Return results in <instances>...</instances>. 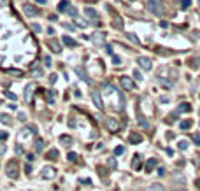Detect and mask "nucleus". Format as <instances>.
<instances>
[{
	"mask_svg": "<svg viewBox=\"0 0 200 191\" xmlns=\"http://www.w3.org/2000/svg\"><path fill=\"white\" fill-rule=\"evenodd\" d=\"M148 9H149V12H153L155 16H163L165 12V7H163V4L160 2V0H148Z\"/></svg>",
	"mask_w": 200,
	"mask_h": 191,
	"instance_id": "obj_1",
	"label": "nucleus"
},
{
	"mask_svg": "<svg viewBox=\"0 0 200 191\" xmlns=\"http://www.w3.org/2000/svg\"><path fill=\"white\" fill-rule=\"evenodd\" d=\"M23 12L28 16V18H34V16L39 14L37 7H35V5H32V4H25V5H23Z\"/></svg>",
	"mask_w": 200,
	"mask_h": 191,
	"instance_id": "obj_2",
	"label": "nucleus"
},
{
	"mask_svg": "<svg viewBox=\"0 0 200 191\" xmlns=\"http://www.w3.org/2000/svg\"><path fill=\"white\" fill-rule=\"evenodd\" d=\"M120 83H121V88H123V90H135V83H134L130 77H127V76H123Z\"/></svg>",
	"mask_w": 200,
	"mask_h": 191,
	"instance_id": "obj_3",
	"label": "nucleus"
},
{
	"mask_svg": "<svg viewBox=\"0 0 200 191\" xmlns=\"http://www.w3.org/2000/svg\"><path fill=\"white\" fill-rule=\"evenodd\" d=\"M7 175L11 177V179H16V177H18V163L16 161H11L7 165Z\"/></svg>",
	"mask_w": 200,
	"mask_h": 191,
	"instance_id": "obj_4",
	"label": "nucleus"
},
{
	"mask_svg": "<svg viewBox=\"0 0 200 191\" xmlns=\"http://www.w3.org/2000/svg\"><path fill=\"white\" fill-rule=\"evenodd\" d=\"M137 62H139V67H141V69H144V70H151V67H153L151 60H149V58H146V56H141Z\"/></svg>",
	"mask_w": 200,
	"mask_h": 191,
	"instance_id": "obj_5",
	"label": "nucleus"
},
{
	"mask_svg": "<svg viewBox=\"0 0 200 191\" xmlns=\"http://www.w3.org/2000/svg\"><path fill=\"white\" fill-rule=\"evenodd\" d=\"M41 174H42V177H44V179H53L56 172H55V168H53V167H44Z\"/></svg>",
	"mask_w": 200,
	"mask_h": 191,
	"instance_id": "obj_6",
	"label": "nucleus"
},
{
	"mask_svg": "<svg viewBox=\"0 0 200 191\" xmlns=\"http://www.w3.org/2000/svg\"><path fill=\"white\" fill-rule=\"evenodd\" d=\"M34 91H35V84L32 83V84H28L27 88H25V98H27V100H32V95H34Z\"/></svg>",
	"mask_w": 200,
	"mask_h": 191,
	"instance_id": "obj_7",
	"label": "nucleus"
},
{
	"mask_svg": "<svg viewBox=\"0 0 200 191\" xmlns=\"http://www.w3.org/2000/svg\"><path fill=\"white\" fill-rule=\"evenodd\" d=\"M93 97V102H95V105L98 107V109H104V104H102V98H100V93L98 91H93L91 93Z\"/></svg>",
	"mask_w": 200,
	"mask_h": 191,
	"instance_id": "obj_8",
	"label": "nucleus"
},
{
	"mask_svg": "<svg viewBox=\"0 0 200 191\" xmlns=\"http://www.w3.org/2000/svg\"><path fill=\"white\" fill-rule=\"evenodd\" d=\"M105 126H107L109 130H111V132H118V128H120V125H118V123H116L114 119H111V118H109V119L105 121Z\"/></svg>",
	"mask_w": 200,
	"mask_h": 191,
	"instance_id": "obj_9",
	"label": "nucleus"
},
{
	"mask_svg": "<svg viewBox=\"0 0 200 191\" xmlns=\"http://www.w3.org/2000/svg\"><path fill=\"white\" fill-rule=\"evenodd\" d=\"M158 165V161L155 160V158H151V160H148V163H146V172L149 174V172H153V168Z\"/></svg>",
	"mask_w": 200,
	"mask_h": 191,
	"instance_id": "obj_10",
	"label": "nucleus"
},
{
	"mask_svg": "<svg viewBox=\"0 0 200 191\" xmlns=\"http://www.w3.org/2000/svg\"><path fill=\"white\" fill-rule=\"evenodd\" d=\"M62 41H63L65 46H70V48H76V46H77V42H76L72 37H69V35H63V39H62Z\"/></svg>",
	"mask_w": 200,
	"mask_h": 191,
	"instance_id": "obj_11",
	"label": "nucleus"
},
{
	"mask_svg": "<svg viewBox=\"0 0 200 191\" xmlns=\"http://www.w3.org/2000/svg\"><path fill=\"white\" fill-rule=\"evenodd\" d=\"M130 142H132V144H139V142H142V135L132 133V135H130Z\"/></svg>",
	"mask_w": 200,
	"mask_h": 191,
	"instance_id": "obj_12",
	"label": "nucleus"
},
{
	"mask_svg": "<svg viewBox=\"0 0 200 191\" xmlns=\"http://www.w3.org/2000/svg\"><path fill=\"white\" fill-rule=\"evenodd\" d=\"M186 111H191V105L190 104H181L177 107V112H186Z\"/></svg>",
	"mask_w": 200,
	"mask_h": 191,
	"instance_id": "obj_13",
	"label": "nucleus"
},
{
	"mask_svg": "<svg viewBox=\"0 0 200 191\" xmlns=\"http://www.w3.org/2000/svg\"><path fill=\"white\" fill-rule=\"evenodd\" d=\"M67 5H70V4H69L67 0H62L60 5H58V11H60V12H65V11H67Z\"/></svg>",
	"mask_w": 200,
	"mask_h": 191,
	"instance_id": "obj_14",
	"label": "nucleus"
},
{
	"mask_svg": "<svg viewBox=\"0 0 200 191\" xmlns=\"http://www.w3.org/2000/svg\"><path fill=\"white\" fill-rule=\"evenodd\" d=\"M49 48H51V51H55V53H60L62 51V48H60V44L55 41V42H49Z\"/></svg>",
	"mask_w": 200,
	"mask_h": 191,
	"instance_id": "obj_15",
	"label": "nucleus"
},
{
	"mask_svg": "<svg viewBox=\"0 0 200 191\" xmlns=\"http://www.w3.org/2000/svg\"><path fill=\"white\" fill-rule=\"evenodd\" d=\"M148 191H165V189H163V186H160V184H151L148 188Z\"/></svg>",
	"mask_w": 200,
	"mask_h": 191,
	"instance_id": "obj_16",
	"label": "nucleus"
},
{
	"mask_svg": "<svg viewBox=\"0 0 200 191\" xmlns=\"http://www.w3.org/2000/svg\"><path fill=\"white\" fill-rule=\"evenodd\" d=\"M35 151L37 153H42L44 151V140H37L35 142Z\"/></svg>",
	"mask_w": 200,
	"mask_h": 191,
	"instance_id": "obj_17",
	"label": "nucleus"
},
{
	"mask_svg": "<svg viewBox=\"0 0 200 191\" xmlns=\"http://www.w3.org/2000/svg\"><path fill=\"white\" fill-rule=\"evenodd\" d=\"M93 42H97V44H102V42H104V34H98V35L95 34V35H93Z\"/></svg>",
	"mask_w": 200,
	"mask_h": 191,
	"instance_id": "obj_18",
	"label": "nucleus"
},
{
	"mask_svg": "<svg viewBox=\"0 0 200 191\" xmlns=\"http://www.w3.org/2000/svg\"><path fill=\"white\" fill-rule=\"evenodd\" d=\"M48 158H49V160H56L58 158V151L56 149H51L49 153H48Z\"/></svg>",
	"mask_w": 200,
	"mask_h": 191,
	"instance_id": "obj_19",
	"label": "nucleus"
},
{
	"mask_svg": "<svg viewBox=\"0 0 200 191\" xmlns=\"http://www.w3.org/2000/svg\"><path fill=\"white\" fill-rule=\"evenodd\" d=\"M84 12H86L88 16H91V18H97V11H95V9H91V7H86Z\"/></svg>",
	"mask_w": 200,
	"mask_h": 191,
	"instance_id": "obj_20",
	"label": "nucleus"
},
{
	"mask_svg": "<svg viewBox=\"0 0 200 191\" xmlns=\"http://www.w3.org/2000/svg\"><path fill=\"white\" fill-rule=\"evenodd\" d=\"M0 121H2L4 125H11V119H9L7 114H0Z\"/></svg>",
	"mask_w": 200,
	"mask_h": 191,
	"instance_id": "obj_21",
	"label": "nucleus"
},
{
	"mask_svg": "<svg viewBox=\"0 0 200 191\" xmlns=\"http://www.w3.org/2000/svg\"><path fill=\"white\" fill-rule=\"evenodd\" d=\"M134 168H141V156H139V154H137L135 156V158H134Z\"/></svg>",
	"mask_w": 200,
	"mask_h": 191,
	"instance_id": "obj_22",
	"label": "nucleus"
},
{
	"mask_svg": "<svg viewBox=\"0 0 200 191\" xmlns=\"http://www.w3.org/2000/svg\"><path fill=\"white\" fill-rule=\"evenodd\" d=\"M191 126V121L188 119V121H183V123H181V130H188V128Z\"/></svg>",
	"mask_w": 200,
	"mask_h": 191,
	"instance_id": "obj_23",
	"label": "nucleus"
},
{
	"mask_svg": "<svg viewBox=\"0 0 200 191\" xmlns=\"http://www.w3.org/2000/svg\"><path fill=\"white\" fill-rule=\"evenodd\" d=\"M60 140L63 142V144H72V139H70V137H67V135H62V137H60Z\"/></svg>",
	"mask_w": 200,
	"mask_h": 191,
	"instance_id": "obj_24",
	"label": "nucleus"
},
{
	"mask_svg": "<svg viewBox=\"0 0 200 191\" xmlns=\"http://www.w3.org/2000/svg\"><path fill=\"white\" fill-rule=\"evenodd\" d=\"M123 153H125V147H123V146H118V147L114 149V154L118 156V154H123Z\"/></svg>",
	"mask_w": 200,
	"mask_h": 191,
	"instance_id": "obj_25",
	"label": "nucleus"
},
{
	"mask_svg": "<svg viewBox=\"0 0 200 191\" xmlns=\"http://www.w3.org/2000/svg\"><path fill=\"white\" fill-rule=\"evenodd\" d=\"M127 37H128V39H130V41H132L134 44H139V39H137V37L134 35V34H127Z\"/></svg>",
	"mask_w": 200,
	"mask_h": 191,
	"instance_id": "obj_26",
	"label": "nucleus"
},
{
	"mask_svg": "<svg viewBox=\"0 0 200 191\" xmlns=\"http://www.w3.org/2000/svg\"><path fill=\"white\" fill-rule=\"evenodd\" d=\"M76 158H77L76 153H69V154H67V160H69V161H76Z\"/></svg>",
	"mask_w": 200,
	"mask_h": 191,
	"instance_id": "obj_27",
	"label": "nucleus"
},
{
	"mask_svg": "<svg viewBox=\"0 0 200 191\" xmlns=\"http://www.w3.org/2000/svg\"><path fill=\"white\" fill-rule=\"evenodd\" d=\"M198 62H200V60H197V58H193V60H191V62H190V67H193V69H197V67H198Z\"/></svg>",
	"mask_w": 200,
	"mask_h": 191,
	"instance_id": "obj_28",
	"label": "nucleus"
},
{
	"mask_svg": "<svg viewBox=\"0 0 200 191\" xmlns=\"http://www.w3.org/2000/svg\"><path fill=\"white\" fill-rule=\"evenodd\" d=\"M191 140L195 142L197 146H200V135H197V133H195V135H191Z\"/></svg>",
	"mask_w": 200,
	"mask_h": 191,
	"instance_id": "obj_29",
	"label": "nucleus"
},
{
	"mask_svg": "<svg viewBox=\"0 0 200 191\" xmlns=\"http://www.w3.org/2000/svg\"><path fill=\"white\" fill-rule=\"evenodd\" d=\"M32 30H34V32H37V34H41V25H37V23H34V25H32Z\"/></svg>",
	"mask_w": 200,
	"mask_h": 191,
	"instance_id": "obj_30",
	"label": "nucleus"
},
{
	"mask_svg": "<svg viewBox=\"0 0 200 191\" xmlns=\"http://www.w3.org/2000/svg\"><path fill=\"white\" fill-rule=\"evenodd\" d=\"M177 147H179V149H181V151H184V149H186V147H188V142H184V140H181V142H179V146H177Z\"/></svg>",
	"mask_w": 200,
	"mask_h": 191,
	"instance_id": "obj_31",
	"label": "nucleus"
},
{
	"mask_svg": "<svg viewBox=\"0 0 200 191\" xmlns=\"http://www.w3.org/2000/svg\"><path fill=\"white\" fill-rule=\"evenodd\" d=\"M67 12H69L70 16H76V14H77V9H76V7H69V9H67Z\"/></svg>",
	"mask_w": 200,
	"mask_h": 191,
	"instance_id": "obj_32",
	"label": "nucleus"
},
{
	"mask_svg": "<svg viewBox=\"0 0 200 191\" xmlns=\"http://www.w3.org/2000/svg\"><path fill=\"white\" fill-rule=\"evenodd\" d=\"M48 102H49V104H55V97H53V91H48Z\"/></svg>",
	"mask_w": 200,
	"mask_h": 191,
	"instance_id": "obj_33",
	"label": "nucleus"
},
{
	"mask_svg": "<svg viewBox=\"0 0 200 191\" xmlns=\"http://www.w3.org/2000/svg\"><path fill=\"white\" fill-rule=\"evenodd\" d=\"M190 5H191V0H183V5H181V7H183V9H188Z\"/></svg>",
	"mask_w": 200,
	"mask_h": 191,
	"instance_id": "obj_34",
	"label": "nucleus"
},
{
	"mask_svg": "<svg viewBox=\"0 0 200 191\" xmlns=\"http://www.w3.org/2000/svg\"><path fill=\"white\" fill-rule=\"evenodd\" d=\"M4 93H5V97H7V98L16 100V95H14V93H11V91H4Z\"/></svg>",
	"mask_w": 200,
	"mask_h": 191,
	"instance_id": "obj_35",
	"label": "nucleus"
},
{
	"mask_svg": "<svg viewBox=\"0 0 200 191\" xmlns=\"http://www.w3.org/2000/svg\"><path fill=\"white\" fill-rule=\"evenodd\" d=\"M112 63L120 65V63H121V58H120V56H112Z\"/></svg>",
	"mask_w": 200,
	"mask_h": 191,
	"instance_id": "obj_36",
	"label": "nucleus"
},
{
	"mask_svg": "<svg viewBox=\"0 0 200 191\" xmlns=\"http://www.w3.org/2000/svg\"><path fill=\"white\" fill-rule=\"evenodd\" d=\"M134 77H135L137 81H141V79H142V76H141V72H139V70H135V72H134Z\"/></svg>",
	"mask_w": 200,
	"mask_h": 191,
	"instance_id": "obj_37",
	"label": "nucleus"
},
{
	"mask_svg": "<svg viewBox=\"0 0 200 191\" xmlns=\"http://www.w3.org/2000/svg\"><path fill=\"white\" fill-rule=\"evenodd\" d=\"M44 65H46V67H51V58L49 56L44 58Z\"/></svg>",
	"mask_w": 200,
	"mask_h": 191,
	"instance_id": "obj_38",
	"label": "nucleus"
},
{
	"mask_svg": "<svg viewBox=\"0 0 200 191\" xmlns=\"http://www.w3.org/2000/svg\"><path fill=\"white\" fill-rule=\"evenodd\" d=\"M174 181H176V182H184V177H183V175H177V177H174Z\"/></svg>",
	"mask_w": 200,
	"mask_h": 191,
	"instance_id": "obj_39",
	"label": "nucleus"
},
{
	"mask_svg": "<svg viewBox=\"0 0 200 191\" xmlns=\"http://www.w3.org/2000/svg\"><path fill=\"white\" fill-rule=\"evenodd\" d=\"M7 139V133L5 132H0V140H5Z\"/></svg>",
	"mask_w": 200,
	"mask_h": 191,
	"instance_id": "obj_40",
	"label": "nucleus"
},
{
	"mask_svg": "<svg viewBox=\"0 0 200 191\" xmlns=\"http://www.w3.org/2000/svg\"><path fill=\"white\" fill-rule=\"evenodd\" d=\"M105 51H107L109 55H112V48H111V46H105Z\"/></svg>",
	"mask_w": 200,
	"mask_h": 191,
	"instance_id": "obj_41",
	"label": "nucleus"
},
{
	"mask_svg": "<svg viewBox=\"0 0 200 191\" xmlns=\"http://www.w3.org/2000/svg\"><path fill=\"white\" fill-rule=\"evenodd\" d=\"M158 175H165V168H158Z\"/></svg>",
	"mask_w": 200,
	"mask_h": 191,
	"instance_id": "obj_42",
	"label": "nucleus"
},
{
	"mask_svg": "<svg viewBox=\"0 0 200 191\" xmlns=\"http://www.w3.org/2000/svg\"><path fill=\"white\" fill-rule=\"evenodd\" d=\"M18 118H20V121H25V119H27V118H25V114H23V112H20V116H18Z\"/></svg>",
	"mask_w": 200,
	"mask_h": 191,
	"instance_id": "obj_43",
	"label": "nucleus"
},
{
	"mask_svg": "<svg viewBox=\"0 0 200 191\" xmlns=\"http://www.w3.org/2000/svg\"><path fill=\"white\" fill-rule=\"evenodd\" d=\"M11 74H14V76H21V72L20 70H11Z\"/></svg>",
	"mask_w": 200,
	"mask_h": 191,
	"instance_id": "obj_44",
	"label": "nucleus"
},
{
	"mask_svg": "<svg viewBox=\"0 0 200 191\" xmlns=\"http://www.w3.org/2000/svg\"><path fill=\"white\" fill-rule=\"evenodd\" d=\"M25 170H27V174H30V172H32V167H30V165H27V167H25Z\"/></svg>",
	"mask_w": 200,
	"mask_h": 191,
	"instance_id": "obj_45",
	"label": "nucleus"
},
{
	"mask_svg": "<svg viewBox=\"0 0 200 191\" xmlns=\"http://www.w3.org/2000/svg\"><path fill=\"white\" fill-rule=\"evenodd\" d=\"M195 186H197V188H198V189H200V177H198V179H197V181H195Z\"/></svg>",
	"mask_w": 200,
	"mask_h": 191,
	"instance_id": "obj_46",
	"label": "nucleus"
},
{
	"mask_svg": "<svg viewBox=\"0 0 200 191\" xmlns=\"http://www.w3.org/2000/svg\"><path fill=\"white\" fill-rule=\"evenodd\" d=\"M37 2H41V4H46V0H37Z\"/></svg>",
	"mask_w": 200,
	"mask_h": 191,
	"instance_id": "obj_47",
	"label": "nucleus"
},
{
	"mask_svg": "<svg viewBox=\"0 0 200 191\" xmlns=\"http://www.w3.org/2000/svg\"><path fill=\"white\" fill-rule=\"evenodd\" d=\"M177 191H184V189H177Z\"/></svg>",
	"mask_w": 200,
	"mask_h": 191,
	"instance_id": "obj_48",
	"label": "nucleus"
},
{
	"mask_svg": "<svg viewBox=\"0 0 200 191\" xmlns=\"http://www.w3.org/2000/svg\"><path fill=\"white\" fill-rule=\"evenodd\" d=\"M198 4H200V0H198Z\"/></svg>",
	"mask_w": 200,
	"mask_h": 191,
	"instance_id": "obj_49",
	"label": "nucleus"
}]
</instances>
